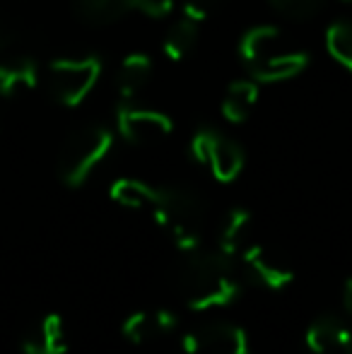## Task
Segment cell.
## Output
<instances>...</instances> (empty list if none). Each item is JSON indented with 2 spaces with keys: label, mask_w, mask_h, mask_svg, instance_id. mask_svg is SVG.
<instances>
[{
  "label": "cell",
  "mask_w": 352,
  "mask_h": 354,
  "mask_svg": "<svg viewBox=\"0 0 352 354\" xmlns=\"http://www.w3.org/2000/svg\"><path fill=\"white\" fill-rule=\"evenodd\" d=\"M251 236V212L244 207H234L227 212L225 222L220 227V251L227 256L237 258L246 246H249Z\"/></svg>",
  "instance_id": "obj_18"
},
{
  "label": "cell",
  "mask_w": 352,
  "mask_h": 354,
  "mask_svg": "<svg viewBox=\"0 0 352 354\" xmlns=\"http://www.w3.org/2000/svg\"><path fill=\"white\" fill-rule=\"evenodd\" d=\"M113 136L104 126H85L66 140L58 157V176L68 188H80L94 174V169L109 157Z\"/></svg>",
  "instance_id": "obj_3"
},
{
  "label": "cell",
  "mask_w": 352,
  "mask_h": 354,
  "mask_svg": "<svg viewBox=\"0 0 352 354\" xmlns=\"http://www.w3.org/2000/svg\"><path fill=\"white\" fill-rule=\"evenodd\" d=\"M22 354H68L66 323L58 313L39 316L22 335Z\"/></svg>",
  "instance_id": "obj_12"
},
{
  "label": "cell",
  "mask_w": 352,
  "mask_h": 354,
  "mask_svg": "<svg viewBox=\"0 0 352 354\" xmlns=\"http://www.w3.org/2000/svg\"><path fill=\"white\" fill-rule=\"evenodd\" d=\"M239 263V272L246 284L259 289H268V292H280L287 284L295 280V272L287 263L275 258L270 251H266L259 243H249L244 251L237 256Z\"/></svg>",
  "instance_id": "obj_8"
},
{
  "label": "cell",
  "mask_w": 352,
  "mask_h": 354,
  "mask_svg": "<svg viewBox=\"0 0 352 354\" xmlns=\"http://www.w3.org/2000/svg\"><path fill=\"white\" fill-rule=\"evenodd\" d=\"M152 73H155V66L145 53H131V56L123 58L116 73V89L121 102H133L147 87Z\"/></svg>",
  "instance_id": "obj_14"
},
{
  "label": "cell",
  "mask_w": 352,
  "mask_h": 354,
  "mask_svg": "<svg viewBox=\"0 0 352 354\" xmlns=\"http://www.w3.org/2000/svg\"><path fill=\"white\" fill-rule=\"evenodd\" d=\"M191 154L220 183H232L244 169V149L212 128H203L193 136Z\"/></svg>",
  "instance_id": "obj_5"
},
{
  "label": "cell",
  "mask_w": 352,
  "mask_h": 354,
  "mask_svg": "<svg viewBox=\"0 0 352 354\" xmlns=\"http://www.w3.org/2000/svg\"><path fill=\"white\" fill-rule=\"evenodd\" d=\"M326 48H328L331 58L335 63H340L343 68L352 71V19L350 17L335 19L326 29Z\"/></svg>",
  "instance_id": "obj_21"
},
{
  "label": "cell",
  "mask_w": 352,
  "mask_h": 354,
  "mask_svg": "<svg viewBox=\"0 0 352 354\" xmlns=\"http://www.w3.org/2000/svg\"><path fill=\"white\" fill-rule=\"evenodd\" d=\"M272 8L290 19H309L324 10L326 0H270Z\"/></svg>",
  "instance_id": "obj_22"
},
{
  "label": "cell",
  "mask_w": 352,
  "mask_h": 354,
  "mask_svg": "<svg viewBox=\"0 0 352 354\" xmlns=\"http://www.w3.org/2000/svg\"><path fill=\"white\" fill-rule=\"evenodd\" d=\"M116 131L126 142L147 147L165 140L174 131V123L162 111L136 106L133 102H121L116 109Z\"/></svg>",
  "instance_id": "obj_6"
},
{
  "label": "cell",
  "mask_w": 352,
  "mask_h": 354,
  "mask_svg": "<svg viewBox=\"0 0 352 354\" xmlns=\"http://www.w3.org/2000/svg\"><path fill=\"white\" fill-rule=\"evenodd\" d=\"M99 77H102V61L94 56L61 58L48 68V87L63 106H77L85 102L87 94L97 87Z\"/></svg>",
  "instance_id": "obj_4"
},
{
  "label": "cell",
  "mask_w": 352,
  "mask_h": 354,
  "mask_svg": "<svg viewBox=\"0 0 352 354\" xmlns=\"http://www.w3.org/2000/svg\"><path fill=\"white\" fill-rule=\"evenodd\" d=\"M178 318L169 308H142L136 311L123 321L121 335L126 337L131 345L145 347V345H157V342L167 340L172 333L176 330Z\"/></svg>",
  "instance_id": "obj_10"
},
{
  "label": "cell",
  "mask_w": 352,
  "mask_h": 354,
  "mask_svg": "<svg viewBox=\"0 0 352 354\" xmlns=\"http://www.w3.org/2000/svg\"><path fill=\"white\" fill-rule=\"evenodd\" d=\"M181 354H251V345L244 328L215 321L186 333L181 340Z\"/></svg>",
  "instance_id": "obj_7"
},
{
  "label": "cell",
  "mask_w": 352,
  "mask_h": 354,
  "mask_svg": "<svg viewBox=\"0 0 352 354\" xmlns=\"http://www.w3.org/2000/svg\"><path fill=\"white\" fill-rule=\"evenodd\" d=\"M304 345L309 354H352V326L338 316H319L306 328Z\"/></svg>",
  "instance_id": "obj_11"
},
{
  "label": "cell",
  "mask_w": 352,
  "mask_h": 354,
  "mask_svg": "<svg viewBox=\"0 0 352 354\" xmlns=\"http://www.w3.org/2000/svg\"><path fill=\"white\" fill-rule=\"evenodd\" d=\"M259 104V82L251 80H237L227 87V94L222 99V116L230 123H244L254 113Z\"/></svg>",
  "instance_id": "obj_15"
},
{
  "label": "cell",
  "mask_w": 352,
  "mask_h": 354,
  "mask_svg": "<svg viewBox=\"0 0 352 354\" xmlns=\"http://www.w3.org/2000/svg\"><path fill=\"white\" fill-rule=\"evenodd\" d=\"M343 306H345V311L352 316V277L348 282H345V289H343Z\"/></svg>",
  "instance_id": "obj_24"
},
{
  "label": "cell",
  "mask_w": 352,
  "mask_h": 354,
  "mask_svg": "<svg viewBox=\"0 0 352 354\" xmlns=\"http://www.w3.org/2000/svg\"><path fill=\"white\" fill-rule=\"evenodd\" d=\"M244 277L239 272L237 258L217 251L193 248L181 258L176 270V287L181 299L193 311H212L230 306L239 299L244 289Z\"/></svg>",
  "instance_id": "obj_1"
},
{
  "label": "cell",
  "mask_w": 352,
  "mask_h": 354,
  "mask_svg": "<svg viewBox=\"0 0 352 354\" xmlns=\"http://www.w3.org/2000/svg\"><path fill=\"white\" fill-rule=\"evenodd\" d=\"M150 214L181 248V253L201 248L203 232H205V205L198 193L181 186L160 188Z\"/></svg>",
  "instance_id": "obj_2"
},
{
  "label": "cell",
  "mask_w": 352,
  "mask_h": 354,
  "mask_svg": "<svg viewBox=\"0 0 352 354\" xmlns=\"http://www.w3.org/2000/svg\"><path fill=\"white\" fill-rule=\"evenodd\" d=\"M77 15L89 24H113L138 12L152 19H165L172 12V0H75Z\"/></svg>",
  "instance_id": "obj_9"
},
{
  "label": "cell",
  "mask_w": 352,
  "mask_h": 354,
  "mask_svg": "<svg viewBox=\"0 0 352 354\" xmlns=\"http://www.w3.org/2000/svg\"><path fill=\"white\" fill-rule=\"evenodd\" d=\"M348 3H352V0H348Z\"/></svg>",
  "instance_id": "obj_25"
},
{
  "label": "cell",
  "mask_w": 352,
  "mask_h": 354,
  "mask_svg": "<svg viewBox=\"0 0 352 354\" xmlns=\"http://www.w3.org/2000/svg\"><path fill=\"white\" fill-rule=\"evenodd\" d=\"M306 66H309V53L302 51V48H285V44H282L280 48L270 51L259 63L249 66V73L256 82L272 84L297 77V75L304 73Z\"/></svg>",
  "instance_id": "obj_13"
},
{
  "label": "cell",
  "mask_w": 352,
  "mask_h": 354,
  "mask_svg": "<svg viewBox=\"0 0 352 354\" xmlns=\"http://www.w3.org/2000/svg\"><path fill=\"white\" fill-rule=\"evenodd\" d=\"M160 188L150 186V183L140 181V178H118L109 188V196L116 205L126 207V210H152L155 198Z\"/></svg>",
  "instance_id": "obj_17"
},
{
  "label": "cell",
  "mask_w": 352,
  "mask_h": 354,
  "mask_svg": "<svg viewBox=\"0 0 352 354\" xmlns=\"http://www.w3.org/2000/svg\"><path fill=\"white\" fill-rule=\"evenodd\" d=\"M222 3H225V0H186V3H183V17H191L201 24V22H205L210 15H215V10L220 8Z\"/></svg>",
  "instance_id": "obj_23"
},
{
  "label": "cell",
  "mask_w": 352,
  "mask_h": 354,
  "mask_svg": "<svg viewBox=\"0 0 352 354\" xmlns=\"http://www.w3.org/2000/svg\"><path fill=\"white\" fill-rule=\"evenodd\" d=\"M198 27L201 24L191 17H181L178 22L172 24L165 34V41H162V51L169 61H183L193 53L198 44Z\"/></svg>",
  "instance_id": "obj_20"
},
{
  "label": "cell",
  "mask_w": 352,
  "mask_h": 354,
  "mask_svg": "<svg viewBox=\"0 0 352 354\" xmlns=\"http://www.w3.org/2000/svg\"><path fill=\"white\" fill-rule=\"evenodd\" d=\"M285 39L282 32L272 24H263V27H254L241 37L239 41V56L246 63V68L254 66L256 61H261L270 51H275L277 46H282Z\"/></svg>",
  "instance_id": "obj_19"
},
{
  "label": "cell",
  "mask_w": 352,
  "mask_h": 354,
  "mask_svg": "<svg viewBox=\"0 0 352 354\" xmlns=\"http://www.w3.org/2000/svg\"><path fill=\"white\" fill-rule=\"evenodd\" d=\"M39 84V68L32 61H0V97L15 99Z\"/></svg>",
  "instance_id": "obj_16"
}]
</instances>
